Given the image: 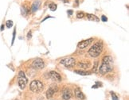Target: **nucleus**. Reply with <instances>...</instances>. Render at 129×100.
<instances>
[{
	"label": "nucleus",
	"mask_w": 129,
	"mask_h": 100,
	"mask_svg": "<svg viewBox=\"0 0 129 100\" xmlns=\"http://www.w3.org/2000/svg\"><path fill=\"white\" fill-rule=\"evenodd\" d=\"M113 64V59L110 56H105L102 59V63L101 66L98 68V71L101 75H105L106 73H108L113 69L112 67Z\"/></svg>",
	"instance_id": "f257e3e1"
},
{
	"label": "nucleus",
	"mask_w": 129,
	"mask_h": 100,
	"mask_svg": "<svg viewBox=\"0 0 129 100\" xmlns=\"http://www.w3.org/2000/svg\"><path fill=\"white\" fill-rule=\"evenodd\" d=\"M102 50H103L102 42L97 41L90 48V49L88 50V54L90 55V57H92L93 58H96V57L100 56V54L101 53Z\"/></svg>",
	"instance_id": "f03ea898"
},
{
	"label": "nucleus",
	"mask_w": 129,
	"mask_h": 100,
	"mask_svg": "<svg viewBox=\"0 0 129 100\" xmlns=\"http://www.w3.org/2000/svg\"><path fill=\"white\" fill-rule=\"evenodd\" d=\"M29 88L34 93H40L44 90V84L40 80H33L29 84Z\"/></svg>",
	"instance_id": "7ed1b4c3"
},
{
	"label": "nucleus",
	"mask_w": 129,
	"mask_h": 100,
	"mask_svg": "<svg viewBox=\"0 0 129 100\" xmlns=\"http://www.w3.org/2000/svg\"><path fill=\"white\" fill-rule=\"evenodd\" d=\"M27 78L26 77V75H25L24 72L20 71L18 72V86L22 90L25 89V87H26L27 84Z\"/></svg>",
	"instance_id": "20e7f679"
},
{
	"label": "nucleus",
	"mask_w": 129,
	"mask_h": 100,
	"mask_svg": "<svg viewBox=\"0 0 129 100\" xmlns=\"http://www.w3.org/2000/svg\"><path fill=\"white\" fill-rule=\"evenodd\" d=\"M61 64H63L66 68H73L76 64V61L73 57H68L61 61Z\"/></svg>",
	"instance_id": "39448f33"
},
{
	"label": "nucleus",
	"mask_w": 129,
	"mask_h": 100,
	"mask_svg": "<svg viewBox=\"0 0 129 100\" xmlns=\"http://www.w3.org/2000/svg\"><path fill=\"white\" fill-rule=\"evenodd\" d=\"M32 67L34 68H35L37 70H41L45 67V64L44 61L40 58H37L35 59L32 63Z\"/></svg>",
	"instance_id": "423d86ee"
},
{
	"label": "nucleus",
	"mask_w": 129,
	"mask_h": 100,
	"mask_svg": "<svg viewBox=\"0 0 129 100\" xmlns=\"http://www.w3.org/2000/svg\"><path fill=\"white\" fill-rule=\"evenodd\" d=\"M49 77L54 82H61V77L60 76V74L57 73V72L51 71L49 73Z\"/></svg>",
	"instance_id": "0eeeda50"
},
{
	"label": "nucleus",
	"mask_w": 129,
	"mask_h": 100,
	"mask_svg": "<svg viewBox=\"0 0 129 100\" xmlns=\"http://www.w3.org/2000/svg\"><path fill=\"white\" fill-rule=\"evenodd\" d=\"M92 41H93V38H89V39H88V40H85V41H81L80 43H79V44H77V48H81V49L85 48H87Z\"/></svg>",
	"instance_id": "6e6552de"
},
{
	"label": "nucleus",
	"mask_w": 129,
	"mask_h": 100,
	"mask_svg": "<svg viewBox=\"0 0 129 100\" xmlns=\"http://www.w3.org/2000/svg\"><path fill=\"white\" fill-rule=\"evenodd\" d=\"M73 96V93L71 91V90L68 88V87H66L63 89V92H62V98L64 99V100H69Z\"/></svg>",
	"instance_id": "1a4fd4ad"
},
{
	"label": "nucleus",
	"mask_w": 129,
	"mask_h": 100,
	"mask_svg": "<svg viewBox=\"0 0 129 100\" xmlns=\"http://www.w3.org/2000/svg\"><path fill=\"white\" fill-rule=\"evenodd\" d=\"M57 91V86H51L50 87H49V89L46 91V98H51L53 94Z\"/></svg>",
	"instance_id": "9d476101"
},
{
	"label": "nucleus",
	"mask_w": 129,
	"mask_h": 100,
	"mask_svg": "<svg viewBox=\"0 0 129 100\" xmlns=\"http://www.w3.org/2000/svg\"><path fill=\"white\" fill-rule=\"evenodd\" d=\"M74 94H75V96L77 98H78L79 100H84L85 98V94L82 93V91H81L80 89L78 87L75 89V91H74Z\"/></svg>",
	"instance_id": "9b49d317"
},
{
	"label": "nucleus",
	"mask_w": 129,
	"mask_h": 100,
	"mask_svg": "<svg viewBox=\"0 0 129 100\" xmlns=\"http://www.w3.org/2000/svg\"><path fill=\"white\" fill-rule=\"evenodd\" d=\"M40 5H41V2L39 1V0H37V1L34 2L32 5V11L33 12L37 11L38 8L40 7Z\"/></svg>",
	"instance_id": "f8f14e48"
},
{
	"label": "nucleus",
	"mask_w": 129,
	"mask_h": 100,
	"mask_svg": "<svg viewBox=\"0 0 129 100\" xmlns=\"http://www.w3.org/2000/svg\"><path fill=\"white\" fill-rule=\"evenodd\" d=\"M86 16L88 18V20H90V21H93V22H99L100 21V18H97L96 15H94V14H87Z\"/></svg>",
	"instance_id": "ddd939ff"
},
{
	"label": "nucleus",
	"mask_w": 129,
	"mask_h": 100,
	"mask_svg": "<svg viewBox=\"0 0 129 100\" xmlns=\"http://www.w3.org/2000/svg\"><path fill=\"white\" fill-rule=\"evenodd\" d=\"M74 72L78 74V75H81V76H88V75L90 74V72H85V71H81V70H75Z\"/></svg>",
	"instance_id": "4468645a"
},
{
	"label": "nucleus",
	"mask_w": 129,
	"mask_h": 100,
	"mask_svg": "<svg viewBox=\"0 0 129 100\" xmlns=\"http://www.w3.org/2000/svg\"><path fill=\"white\" fill-rule=\"evenodd\" d=\"M78 65L80 66L81 68H84V69H85V68H88L90 67V63H84V62H80L78 64Z\"/></svg>",
	"instance_id": "2eb2a0df"
},
{
	"label": "nucleus",
	"mask_w": 129,
	"mask_h": 100,
	"mask_svg": "<svg viewBox=\"0 0 129 100\" xmlns=\"http://www.w3.org/2000/svg\"><path fill=\"white\" fill-rule=\"evenodd\" d=\"M49 8L50 9V11H55L56 10H57V5L55 3H50L49 5Z\"/></svg>",
	"instance_id": "dca6fc26"
},
{
	"label": "nucleus",
	"mask_w": 129,
	"mask_h": 100,
	"mask_svg": "<svg viewBox=\"0 0 129 100\" xmlns=\"http://www.w3.org/2000/svg\"><path fill=\"white\" fill-rule=\"evenodd\" d=\"M97 68H98V61H95V63H94L93 68H92L93 72H97Z\"/></svg>",
	"instance_id": "f3484780"
},
{
	"label": "nucleus",
	"mask_w": 129,
	"mask_h": 100,
	"mask_svg": "<svg viewBox=\"0 0 129 100\" xmlns=\"http://www.w3.org/2000/svg\"><path fill=\"white\" fill-rule=\"evenodd\" d=\"M6 25H7V27L10 29V28H11L13 26V22L11 21V20H8V21L7 22V23H6Z\"/></svg>",
	"instance_id": "a211bd4d"
},
{
	"label": "nucleus",
	"mask_w": 129,
	"mask_h": 100,
	"mask_svg": "<svg viewBox=\"0 0 129 100\" xmlns=\"http://www.w3.org/2000/svg\"><path fill=\"white\" fill-rule=\"evenodd\" d=\"M84 16H85V14H84L83 12H81V11H79L77 14V18H84Z\"/></svg>",
	"instance_id": "6ab92c4d"
},
{
	"label": "nucleus",
	"mask_w": 129,
	"mask_h": 100,
	"mask_svg": "<svg viewBox=\"0 0 129 100\" xmlns=\"http://www.w3.org/2000/svg\"><path fill=\"white\" fill-rule=\"evenodd\" d=\"M111 94H112V97L113 100H118V98H117V96L115 94V93L111 92Z\"/></svg>",
	"instance_id": "aec40b11"
},
{
	"label": "nucleus",
	"mask_w": 129,
	"mask_h": 100,
	"mask_svg": "<svg viewBox=\"0 0 129 100\" xmlns=\"http://www.w3.org/2000/svg\"><path fill=\"white\" fill-rule=\"evenodd\" d=\"M101 19H102V21H103V22H107V20H108L107 18H106L105 15H103V16H102V18H101Z\"/></svg>",
	"instance_id": "412c9836"
},
{
	"label": "nucleus",
	"mask_w": 129,
	"mask_h": 100,
	"mask_svg": "<svg viewBox=\"0 0 129 100\" xmlns=\"http://www.w3.org/2000/svg\"><path fill=\"white\" fill-rule=\"evenodd\" d=\"M27 37L28 38H31V32H29V33L27 35Z\"/></svg>",
	"instance_id": "4be33fe9"
},
{
	"label": "nucleus",
	"mask_w": 129,
	"mask_h": 100,
	"mask_svg": "<svg viewBox=\"0 0 129 100\" xmlns=\"http://www.w3.org/2000/svg\"><path fill=\"white\" fill-rule=\"evenodd\" d=\"M68 12H69V14H73V12H72V11H69Z\"/></svg>",
	"instance_id": "5701e85b"
},
{
	"label": "nucleus",
	"mask_w": 129,
	"mask_h": 100,
	"mask_svg": "<svg viewBox=\"0 0 129 100\" xmlns=\"http://www.w3.org/2000/svg\"><path fill=\"white\" fill-rule=\"evenodd\" d=\"M3 28H4V26H1V31L3 30Z\"/></svg>",
	"instance_id": "b1692460"
},
{
	"label": "nucleus",
	"mask_w": 129,
	"mask_h": 100,
	"mask_svg": "<svg viewBox=\"0 0 129 100\" xmlns=\"http://www.w3.org/2000/svg\"><path fill=\"white\" fill-rule=\"evenodd\" d=\"M15 100H18V99H15Z\"/></svg>",
	"instance_id": "393cba45"
}]
</instances>
